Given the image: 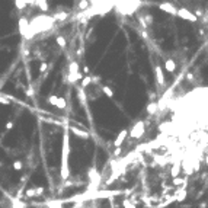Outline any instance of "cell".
<instances>
[{"label": "cell", "instance_id": "ffe728a7", "mask_svg": "<svg viewBox=\"0 0 208 208\" xmlns=\"http://www.w3.org/2000/svg\"><path fill=\"white\" fill-rule=\"evenodd\" d=\"M6 77H7V74L5 76V77H2V79H0V89L3 87V85H5V83H6Z\"/></svg>", "mask_w": 208, "mask_h": 208}, {"label": "cell", "instance_id": "44dd1931", "mask_svg": "<svg viewBox=\"0 0 208 208\" xmlns=\"http://www.w3.org/2000/svg\"><path fill=\"white\" fill-rule=\"evenodd\" d=\"M45 68H47V64L44 63V64H41V67H40V71H45Z\"/></svg>", "mask_w": 208, "mask_h": 208}, {"label": "cell", "instance_id": "5bb4252c", "mask_svg": "<svg viewBox=\"0 0 208 208\" xmlns=\"http://www.w3.org/2000/svg\"><path fill=\"white\" fill-rule=\"evenodd\" d=\"M57 44H58V47H61V48L67 47V41H66L64 36H57Z\"/></svg>", "mask_w": 208, "mask_h": 208}, {"label": "cell", "instance_id": "d6986e66", "mask_svg": "<svg viewBox=\"0 0 208 208\" xmlns=\"http://www.w3.org/2000/svg\"><path fill=\"white\" fill-rule=\"evenodd\" d=\"M44 194V188L42 186H36L35 188V195H42Z\"/></svg>", "mask_w": 208, "mask_h": 208}, {"label": "cell", "instance_id": "30bf717a", "mask_svg": "<svg viewBox=\"0 0 208 208\" xmlns=\"http://www.w3.org/2000/svg\"><path fill=\"white\" fill-rule=\"evenodd\" d=\"M165 68H166V71H169V73H173L175 70H176V63H175V60L168 58V60L165 61Z\"/></svg>", "mask_w": 208, "mask_h": 208}, {"label": "cell", "instance_id": "277c9868", "mask_svg": "<svg viewBox=\"0 0 208 208\" xmlns=\"http://www.w3.org/2000/svg\"><path fill=\"white\" fill-rule=\"evenodd\" d=\"M157 7H159V10H161V12H165L168 15H172V16L178 15V7L175 6L173 3H170V2H161V3H159Z\"/></svg>", "mask_w": 208, "mask_h": 208}, {"label": "cell", "instance_id": "8fae6325", "mask_svg": "<svg viewBox=\"0 0 208 208\" xmlns=\"http://www.w3.org/2000/svg\"><path fill=\"white\" fill-rule=\"evenodd\" d=\"M76 9H77V10H80V12L87 10V9H89V2H87V0H77Z\"/></svg>", "mask_w": 208, "mask_h": 208}, {"label": "cell", "instance_id": "4fadbf2b", "mask_svg": "<svg viewBox=\"0 0 208 208\" xmlns=\"http://www.w3.org/2000/svg\"><path fill=\"white\" fill-rule=\"evenodd\" d=\"M101 90H102V93L106 95L108 98H111V99L114 98V90H112L109 86H101Z\"/></svg>", "mask_w": 208, "mask_h": 208}, {"label": "cell", "instance_id": "9a60e30c", "mask_svg": "<svg viewBox=\"0 0 208 208\" xmlns=\"http://www.w3.org/2000/svg\"><path fill=\"white\" fill-rule=\"evenodd\" d=\"M122 207L124 208H137L130 199H124V201H122Z\"/></svg>", "mask_w": 208, "mask_h": 208}, {"label": "cell", "instance_id": "3957f363", "mask_svg": "<svg viewBox=\"0 0 208 208\" xmlns=\"http://www.w3.org/2000/svg\"><path fill=\"white\" fill-rule=\"evenodd\" d=\"M144 131H146V125H144V121H138L135 122L133 128L128 131V135L131 137V138H141L143 134H144Z\"/></svg>", "mask_w": 208, "mask_h": 208}, {"label": "cell", "instance_id": "6da1fadb", "mask_svg": "<svg viewBox=\"0 0 208 208\" xmlns=\"http://www.w3.org/2000/svg\"><path fill=\"white\" fill-rule=\"evenodd\" d=\"M63 146H61V179L67 181L70 176L68 169V156H70V131H68V121L63 122Z\"/></svg>", "mask_w": 208, "mask_h": 208}, {"label": "cell", "instance_id": "7a4b0ae2", "mask_svg": "<svg viewBox=\"0 0 208 208\" xmlns=\"http://www.w3.org/2000/svg\"><path fill=\"white\" fill-rule=\"evenodd\" d=\"M178 18H181L182 20H186V22H191V23H195L196 20H198V16L194 13V12H191L188 7H179L178 9V15H176Z\"/></svg>", "mask_w": 208, "mask_h": 208}, {"label": "cell", "instance_id": "9c48e42d", "mask_svg": "<svg viewBox=\"0 0 208 208\" xmlns=\"http://www.w3.org/2000/svg\"><path fill=\"white\" fill-rule=\"evenodd\" d=\"M182 169H181V160H176L173 161V165H172V169H170V176L172 178H178L179 175H181Z\"/></svg>", "mask_w": 208, "mask_h": 208}, {"label": "cell", "instance_id": "2e32d148", "mask_svg": "<svg viewBox=\"0 0 208 208\" xmlns=\"http://www.w3.org/2000/svg\"><path fill=\"white\" fill-rule=\"evenodd\" d=\"M182 183H186V181H185V179H181L179 176H178V178H173V185L178 186V185H182Z\"/></svg>", "mask_w": 208, "mask_h": 208}, {"label": "cell", "instance_id": "52a82bcc", "mask_svg": "<svg viewBox=\"0 0 208 208\" xmlns=\"http://www.w3.org/2000/svg\"><path fill=\"white\" fill-rule=\"evenodd\" d=\"M127 137H128V130H127V128H124L121 133L116 135V138H115V141H114L115 148H116V147H121L122 144H124V141L127 140Z\"/></svg>", "mask_w": 208, "mask_h": 208}, {"label": "cell", "instance_id": "ba28073f", "mask_svg": "<svg viewBox=\"0 0 208 208\" xmlns=\"http://www.w3.org/2000/svg\"><path fill=\"white\" fill-rule=\"evenodd\" d=\"M154 76H156V81L160 86H163L165 85V73H163V68L160 66H156L154 67Z\"/></svg>", "mask_w": 208, "mask_h": 208}, {"label": "cell", "instance_id": "8992f818", "mask_svg": "<svg viewBox=\"0 0 208 208\" xmlns=\"http://www.w3.org/2000/svg\"><path fill=\"white\" fill-rule=\"evenodd\" d=\"M48 102H50L51 105H54V106L61 108V109H64V108L67 106L66 99H64V98H58V96H50V98H48Z\"/></svg>", "mask_w": 208, "mask_h": 208}, {"label": "cell", "instance_id": "7c38bea8", "mask_svg": "<svg viewBox=\"0 0 208 208\" xmlns=\"http://www.w3.org/2000/svg\"><path fill=\"white\" fill-rule=\"evenodd\" d=\"M146 109H147L148 115H154L156 112H157V109H159V105H157V102H150Z\"/></svg>", "mask_w": 208, "mask_h": 208}, {"label": "cell", "instance_id": "5b68a950", "mask_svg": "<svg viewBox=\"0 0 208 208\" xmlns=\"http://www.w3.org/2000/svg\"><path fill=\"white\" fill-rule=\"evenodd\" d=\"M68 131H70L71 134H74L76 137H79V138H83V140H89V138H90V134H89L87 131H85V130H80V128L74 127V125H68Z\"/></svg>", "mask_w": 208, "mask_h": 208}, {"label": "cell", "instance_id": "603a6c76", "mask_svg": "<svg viewBox=\"0 0 208 208\" xmlns=\"http://www.w3.org/2000/svg\"><path fill=\"white\" fill-rule=\"evenodd\" d=\"M0 141H2V140H0Z\"/></svg>", "mask_w": 208, "mask_h": 208}, {"label": "cell", "instance_id": "ac0fdd59", "mask_svg": "<svg viewBox=\"0 0 208 208\" xmlns=\"http://www.w3.org/2000/svg\"><path fill=\"white\" fill-rule=\"evenodd\" d=\"M13 169H15V170H20V169H22V161H20V160H15Z\"/></svg>", "mask_w": 208, "mask_h": 208}, {"label": "cell", "instance_id": "7402d4cb", "mask_svg": "<svg viewBox=\"0 0 208 208\" xmlns=\"http://www.w3.org/2000/svg\"><path fill=\"white\" fill-rule=\"evenodd\" d=\"M205 165L208 166V154H207V157H205Z\"/></svg>", "mask_w": 208, "mask_h": 208}, {"label": "cell", "instance_id": "e0dca14e", "mask_svg": "<svg viewBox=\"0 0 208 208\" xmlns=\"http://www.w3.org/2000/svg\"><path fill=\"white\" fill-rule=\"evenodd\" d=\"M25 195H26L28 198H32V196H36V195H35V188H31V189H28L26 192H25Z\"/></svg>", "mask_w": 208, "mask_h": 208}]
</instances>
